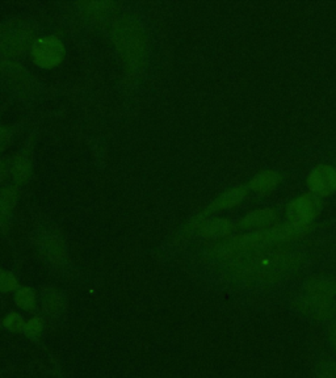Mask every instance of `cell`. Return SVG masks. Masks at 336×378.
<instances>
[{
	"label": "cell",
	"instance_id": "1",
	"mask_svg": "<svg viewBox=\"0 0 336 378\" xmlns=\"http://www.w3.org/2000/svg\"><path fill=\"white\" fill-rule=\"evenodd\" d=\"M319 210V202L312 195H303L289 205L288 219L292 227L302 233L315 218Z\"/></svg>",
	"mask_w": 336,
	"mask_h": 378
},
{
	"label": "cell",
	"instance_id": "2",
	"mask_svg": "<svg viewBox=\"0 0 336 378\" xmlns=\"http://www.w3.org/2000/svg\"><path fill=\"white\" fill-rule=\"evenodd\" d=\"M64 46L62 41L55 37L39 38L32 48V58L44 69H53L62 62Z\"/></svg>",
	"mask_w": 336,
	"mask_h": 378
},
{
	"label": "cell",
	"instance_id": "3",
	"mask_svg": "<svg viewBox=\"0 0 336 378\" xmlns=\"http://www.w3.org/2000/svg\"><path fill=\"white\" fill-rule=\"evenodd\" d=\"M118 35V44L121 45V51L125 57H127L130 61L139 60L143 54V39L141 29L136 23H123L120 29L117 30Z\"/></svg>",
	"mask_w": 336,
	"mask_h": 378
},
{
	"label": "cell",
	"instance_id": "4",
	"mask_svg": "<svg viewBox=\"0 0 336 378\" xmlns=\"http://www.w3.org/2000/svg\"><path fill=\"white\" fill-rule=\"evenodd\" d=\"M32 41V32L28 26L16 23L8 26L6 32L0 35V49L7 54H20L25 51Z\"/></svg>",
	"mask_w": 336,
	"mask_h": 378
},
{
	"label": "cell",
	"instance_id": "5",
	"mask_svg": "<svg viewBox=\"0 0 336 378\" xmlns=\"http://www.w3.org/2000/svg\"><path fill=\"white\" fill-rule=\"evenodd\" d=\"M308 186L314 193L328 196L336 190V170L331 165H318L308 179Z\"/></svg>",
	"mask_w": 336,
	"mask_h": 378
},
{
	"label": "cell",
	"instance_id": "6",
	"mask_svg": "<svg viewBox=\"0 0 336 378\" xmlns=\"http://www.w3.org/2000/svg\"><path fill=\"white\" fill-rule=\"evenodd\" d=\"M246 195H247V189L245 188V187L231 189V190L226 192L221 197H218L215 201L213 202L212 205L204 212L202 215L231 208V206H234V205H237V204L242 201L246 197Z\"/></svg>",
	"mask_w": 336,
	"mask_h": 378
},
{
	"label": "cell",
	"instance_id": "7",
	"mask_svg": "<svg viewBox=\"0 0 336 378\" xmlns=\"http://www.w3.org/2000/svg\"><path fill=\"white\" fill-rule=\"evenodd\" d=\"M277 219V215L272 209H264L258 210L255 213H251L242 221V226L245 228H265L272 226Z\"/></svg>",
	"mask_w": 336,
	"mask_h": 378
},
{
	"label": "cell",
	"instance_id": "8",
	"mask_svg": "<svg viewBox=\"0 0 336 378\" xmlns=\"http://www.w3.org/2000/svg\"><path fill=\"white\" fill-rule=\"evenodd\" d=\"M278 181H280V177L276 172L267 171V172H263L260 175H258L255 179H252V181L249 183V187L255 192L268 193L272 189L276 188Z\"/></svg>",
	"mask_w": 336,
	"mask_h": 378
},
{
	"label": "cell",
	"instance_id": "9",
	"mask_svg": "<svg viewBox=\"0 0 336 378\" xmlns=\"http://www.w3.org/2000/svg\"><path fill=\"white\" fill-rule=\"evenodd\" d=\"M12 175L16 183H25L30 177V163L24 155L15 156L12 164Z\"/></svg>",
	"mask_w": 336,
	"mask_h": 378
},
{
	"label": "cell",
	"instance_id": "10",
	"mask_svg": "<svg viewBox=\"0 0 336 378\" xmlns=\"http://www.w3.org/2000/svg\"><path fill=\"white\" fill-rule=\"evenodd\" d=\"M231 230V225L227 219H214L208 222L206 225L201 228V233L205 237H222L229 234V231Z\"/></svg>",
	"mask_w": 336,
	"mask_h": 378
},
{
	"label": "cell",
	"instance_id": "11",
	"mask_svg": "<svg viewBox=\"0 0 336 378\" xmlns=\"http://www.w3.org/2000/svg\"><path fill=\"white\" fill-rule=\"evenodd\" d=\"M15 303L23 310H32L36 303L35 291L30 288H20L15 294Z\"/></svg>",
	"mask_w": 336,
	"mask_h": 378
},
{
	"label": "cell",
	"instance_id": "12",
	"mask_svg": "<svg viewBox=\"0 0 336 378\" xmlns=\"http://www.w3.org/2000/svg\"><path fill=\"white\" fill-rule=\"evenodd\" d=\"M42 252L50 260H60L64 253V244L62 240L58 238H50L45 242Z\"/></svg>",
	"mask_w": 336,
	"mask_h": 378
},
{
	"label": "cell",
	"instance_id": "13",
	"mask_svg": "<svg viewBox=\"0 0 336 378\" xmlns=\"http://www.w3.org/2000/svg\"><path fill=\"white\" fill-rule=\"evenodd\" d=\"M17 200V190L15 188L1 189L0 190V215L11 212Z\"/></svg>",
	"mask_w": 336,
	"mask_h": 378
},
{
	"label": "cell",
	"instance_id": "14",
	"mask_svg": "<svg viewBox=\"0 0 336 378\" xmlns=\"http://www.w3.org/2000/svg\"><path fill=\"white\" fill-rule=\"evenodd\" d=\"M17 288H19V282L12 273L0 271V291L10 293V291H15Z\"/></svg>",
	"mask_w": 336,
	"mask_h": 378
},
{
	"label": "cell",
	"instance_id": "15",
	"mask_svg": "<svg viewBox=\"0 0 336 378\" xmlns=\"http://www.w3.org/2000/svg\"><path fill=\"white\" fill-rule=\"evenodd\" d=\"M44 328V322L39 316H35L25 322L24 332L26 336L29 338H37L38 335L42 332Z\"/></svg>",
	"mask_w": 336,
	"mask_h": 378
},
{
	"label": "cell",
	"instance_id": "16",
	"mask_svg": "<svg viewBox=\"0 0 336 378\" xmlns=\"http://www.w3.org/2000/svg\"><path fill=\"white\" fill-rule=\"evenodd\" d=\"M4 326L13 332H20L24 331L25 322L21 315L11 313L7 315L4 319Z\"/></svg>",
	"mask_w": 336,
	"mask_h": 378
},
{
	"label": "cell",
	"instance_id": "17",
	"mask_svg": "<svg viewBox=\"0 0 336 378\" xmlns=\"http://www.w3.org/2000/svg\"><path fill=\"white\" fill-rule=\"evenodd\" d=\"M45 307H46V310H49L50 313L60 312V309L62 307L61 297L57 293L46 296V298H45Z\"/></svg>",
	"mask_w": 336,
	"mask_h": 378
},
{
	"label": "cell",
	"instance_id": "18",
	"mask_svg": "<svg viewBox=\"0 0 336 378\" xmlns=\"http://www.w3.org/2000/svg\"><path fill=\"white\" fill-rule=\"evenodd\" d=\"M10 142V134L6 129L0 127V152H3Z\"/></svg>",
	"mask_w": 336,
	"mask_h": 378
},
{
	"label": "cell",
	"instance_id": "19",
	"mask_svg": "<svg viewBox=\"0 0 336 378\" xmlns=\"http://www.w3.org/2000/svg\"><path fill=\"white\" fill-rule=\"evenodd\" d=\"M6 174H7V165L0 159V181L6 177Z\"/></svg>",
	"mask_w": 336,
	"mask_h": 378
},
{
	"label": "cell",
	"instance_id": "20",
	"mask_svg": "<svg viewBox=\"0 0 336 378\" xmlns=\"http://www.w3.org/2000/svg\"><path fill=\"white\" fill-rule=\"evenodd\" d=\"M333 341H334V344H335L336 348V325L335 327H334V331H333Z\"/></svg>",
	"mask_w": 336,
	"mask_h": 378
}]
</instances>
